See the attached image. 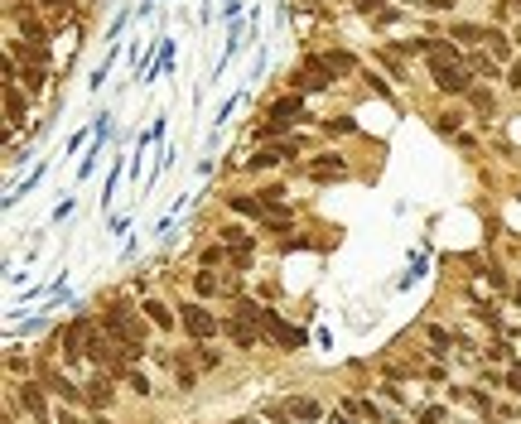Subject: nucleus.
I'll return each instance as SVG.
<instances>
[{
  "instance_id": "obj_41",
  "label": "nucleus",
  "mask_w": 521,
  "mask_h": 424,
  "mask_svg": "<svg viewBox=\"0 0 521 424\" xmlns=\"http://www.w3.org/2000/svg\"><path fill=\"white\" fill-rule=\"evenodd\" d=\"M73 208H78V203H73V198H63V203H58V208H54V222H63V217H68V212H73Z\"/></svg>"
},
{
  "instance_id": "obj_31",
  "label": "nucleus",
  "mask_w": 521,
  "mask_h": 424,
  "mask_svg": "<svg viewBox=\"0 0 521 424\" xmlns=\"http://www.w3.org/2000/svg\"><path fill=\"white\" fill-rule=\"evenodd\" d=\"M488 357H493V362H507V357H512V343H507V338H493V343H488Z\"/></svg>"
},
{
  "instance_id": "obj_38",
  "label": "nucleus",
  "mask_w": 521,
  "mask_h": 424,
  "mask_svg": "<svg viewBox=\"0 0 521 424\" xmlns=\"http://www.w3.org/2000/svg\"><path fill=\"white\" fill-rule=\"evenodd\" d=\"M218 362H222L218 352H208V347H203V352H198V367H203V371H213V367H218Z\"/></svg>"
},
{
  "instance_id": "obj_11",
  "label": "nucleus",
  "mask_w": 521,
  "mask_h": 424,
  "mask_svg": "<svg viewBox=\"0 0 521 424\" xmlns=\"http://www.w3.org/2000/svg\"><path fill=\"white\" fill-rule=\"evenodd\" d=\"M227 208L232 212H242V217H256V222H266V217H271V203H266V198H247V193H227Z\"/></svg>"
},
{
  "instance_id": "obj_17",
  "label": "nucleus",
  "mask_w": 521,
  "mask_h": 424,
  "mask_svg": "<svg viewBox=\"0 0 521 424\" xmlns=\"http://www.w3.org/2000/svg\"><path fill=\"white\" fill-rule=\"evenodd\" d=\"M488 34L493 29L483 25H449V39H459V44H488Z\"/></svg>"
},
{
  "instance_id": "obj_9",
  "label": "nucleus",
  "mask_w": 521,
  "mask_h": 424,
  "mask_svg": "<svg viewBox=\"0 0 521 424\" xmlns=\"http://www.w3.org/2000/svg\"><path fill=\"white\" fill-rule=\"evenodd\" d=\"M15 396L25 400V410H29V415H34L39 424H54L49 405H44V381H25V386H15Z\"/></svg>"
},
{
  "instance_id": "obj_24",
  "label": "nucleus",
  "mask_w": 521,
  "mask_h": 424,
  "mask_svg": "<svg viewBox=\"0 0 521 424\" xmlns=\"http://www.w3.org/2000/svg\"><path fill=\"white\" fill-rule=\"evenodd\" d=\"M271 164H280V150H256V155L247 159L251 174H261V169H271Z\"/></svg>"
},
{
  "instance_id": "obj_16",
  "label": "nucleus",
  "mask_w": 521,
  "mask_h": 424,
  "mask_svg": "<svg viewBox=\"0 0 521 424\" xmlns=\"http://www.w3.org/2000/svg\"><path fill=\"white\" fill-rule=\"evenodd\" d=\"M20 44H39V49H44V44H49V29L39 25L34 15H25V20H20Z\"/></svg>"
},
{
  "instance_id": "obj_23",
  "label": "nucleus",
  "mask_w": 521,
  "mask_h": 424,
  "mask_svg": "<svg viewBox=\"0 0 521 424\" xmlns=\"http://www.w3.org/2000/svg\"><path fill=\"white\" fill-rule=\"evenodd\" d=\"M464 68L468 73H483V78H497V58H488V53H473Z\"/></svg>"
},
{
  "instance_id": "obj_47",
  "label": "nucleus",
  "mask_w": 521,
  "mask_h": 424,
  "mask_svg": "<svg viewBox=\"0 0 521 424\" xmlns=\"http://www.w3.org/2000/svg\"><path fill=\"white\" fill-rule=\"evenodd\" d=\"M87 424H111V420H102V415H92V420H87Z\"/></svg>"
},
{
  "instance_id": "obj_25",
  "label": "nucleus",
  "mask_w": 521,
  "mask_h": 424,
  "mask_svg": "<svg viewBox=\"0 0 521 424\" xmlns=\"http://www.w3.org/2000/svg\"><path fill=\"white\" fill-rule=\"evenodd\" d=\"M468 102H473V111H478L483 121L493 116V92H483V87H473V92H468Z\"/></svg>"
},
{
  "instance_id": "obj_27",
  "label": "nucleus",
  "mask_w": 521,
  "mask_h": 424,
  "mask_svg": "<svg viewBox=\"0 0 521 424\" xmlns=\"http://www.w3.org/2000/svg\"><path fill=\"white\" fill-rule=\"evenodd\" d=\"M290 87H295V92H324V87H329V82H319V78H309V73H295V78H290Z\"/></svg>"
},
{
  "instance_id": "obj_1",
  "label": "nucleus",
  "mask_w": 521,
  "mask_h": 424,
  "mask_svg": "<svg viewBox=\"0 0 521 424\" xmlns=\"http://www.w3.org/2000/svg\"><path fill=\"white\" fill-rule=\"evenodd\" d=\"M102 328L126 347V357H145V323L136 318V309L126 299H111L107 309H102Z\"/></svg>"
},
{
  "instance_id": "obj_29",
  "label": "nucleus",
  "mask_w": 521,
  "mask_h": 424,
  "mask_svg": "<svg viewBox=\"0 0 521 424\" xmlns=\"http://www.w3.org/2000/svg\"><path fill=\"white\" fill-rule=\"evenodd\" d=\"M116 184H121V155H116V164H111V174H107V188H102V208L111 203V193H116Z\"/></svg>"
},
{
  "instance_id": "obj_34",
  "label": "nucleus",
  "mask_w": 521,
  "mask_h": 424,
  "mask_svg": "<svg viewBox=\"0 0 521 424\" xmlns=\"http://www.w3.org/2000/svg\"><path fill=\"white\" fill-rule=\"evenodd\" d=\"M362 82L377 92V97H391V87H386V78H377V73H362Z\"/></svg>"
},
{
  "instance_id": "obj_35",
  "label": "nucleus",
  "mask_w": 521,
  "mask_h": 424,
  "mask_svg": "<svg viewBox=\"0 0 521 424\" xmlns=\"http://www.w3.org/2000/svg\"><path fill=\"white\" fill-rule=\"evenodd\" d=\"M222 261H227V246H222V241H218V246H208V251H203V265H222Z\"/></svg>"
},
{
  "instance_id": "obj_43",
  "label": "nucleus",
  "mask_w": 521,
  "mask_h": 424,
  "mask_svg": "<svg viewBox=\"0 0 521 424\" xmlns=\"http://www.w3.org/2000/svg\"><path fill=\"white\" fill-rule=\"evenodd\" d=\"M507 82H512V87H521V63H512V68H507Z\"/></svg>"
},
{
  "instance_id": "obj_22",
  "label": "nucleus",
  "mask_w": 521,
  "mask_h": 424,
  "mask_svg": "<svg viewBox=\"0 0 521 424\" xmlns=\"http://www.w3.org/2000/svg\"><path fill=\"white\" fill-rule=\"evenodd\" d=\"M121 381H126V386H131V391H136V396H140V400L150 396V376H145V371H136V367H126V371H121Z\"/></svg>"
},
{
  "instance_id": "obj_8",
  "label": "nucleus",
  "mask_w": 521,
  "mask_h": 424,
  "mask_svg": "<svg viewBox=\"0 0 521 424\" xmlns=\"http://www.w3.org/2000/svg\"><path fill=\"white\" fill-rule=\"evenodd\" d=\"M5 121L10 131H20L29 121V92H20V82H5Z\"/></svg>"
},
{
  "instance_id": "obj_32",
  "label": "nucleus",
  "mask_w": 521,
  "mask_h": 424,
  "mask_svg": "<svg viewBox=\"0 0 521 424\" xmlns=\"http://www.w3.org/2000/svg\"><path fill=\"white\" fill-rule=\"evenodd\" d=\"M353 126H357L353 116H338V121H324V131H329V135H348Z\"/></svg>"
},
{
  "instance_id": "obj_44",
  "label": "nucleus",
  "mask_w": 521,
  "mask_h": 424,
  "mask_svg": "<svg viewBox=\"0 0 521 424\" xmlns=\"http://www.w3.org/2000/svg\"><path fill=\"white\" fill-rule=\"evenodd\" d=\"M357 10H367V15H372V10H382V0H353Z\"/></svg>"
},
{
  "instance_id": "obj_2",
  "label": "nucleus",
  "mask_w": 521,
  "mask_h": 424,
  "mask_svg": "<svg viewBox=\"0 0 521 424\" xmlns=\"http://www.w3.org/2000/svg\"><path fill=\"white\" fill-rule=\"evenodd\" d=\"M261 333H266V338H271L280 352H300V347H309V338H304L300 328H290V323L275 314V309H266V318H261Z\"/></svg>"
},
{
  "instance_id": "obj_19",
  "label": "nucleus",
  "mask_w": 521,
  "mask_h": 424,
  "mask_svg": "<svg viewBox=\"0 0 521 424\" xmlns=\"http://www.w3.org/2000/svg\"><path fill=\"white\" fill-rule=\"evenodd\" d=\"M488 49H493V58H497V63H507V58H512V34L493 29V34H488Z\"/></svg>"
},
{
  "instance_id": "obj_30",
  "label": "nucleus",
  "mask_w": 521,
  "mask_h": 424,
  "mask_svg": "<svg viewBox=\"0 0 521 424\" xmlns=\"http://www.w3.org/2000/svg\"><path fill=\"white\" fill-rule=\"evenodd\" d=\"M126 25H131V15L121 10V15L111 20V29H107V44H121V34H126Z\"/></svg>"
},
{
  "instance_id": "obj_33",
  "label": "nucleus",
  "mask_w": 521,
  "mask_h": 424,
  "mask_svg": "<svg viewBox=\"0 0 521 424\" xmlns=\"http://www.w3.org/2000/svg\"><path fill=\"white\" fill-rule=\"evenodd\" d=\"M39 10H49V15H68L73 10V0H34Z\"/></svg>"
},
{
  "instance_id": "obj_28",
  "label": "nucleus",
  "mask_w": 521,
  "mask_h": 424,
  "mask_svg": "<svg viewBox=\"0 0 521 424\" xmlns=\"http://www.w3.org/2000/svg\"><path fill=\"white\" fill-rule=\"evenodd\" d=\"M435 126H439V135H459V126H464V111H444Z\"/></svg>"
},
{
  "instance_id": "obj_45",
  "label": "nucleus",
  "mask_w": 521,
  "mask_h": 424,
  "mask_svg": "<svg viewBox=\"0 0 521 424\" xmlns=\"http://www.w3.org/2000/svg\"><path fill=\"white\" fill-rule=\"evenodd\" d=\"M329 424H357V420H348V415H333V420Z\"/></svg>"
},
{
  "instance_id": "obj_39",
  "label": "nucleus",
  "mask_w": 521,
  "mask_h": 424,
  "mask_svg": "<svg viewBox=\"0 0 521 424\" xmlns=\"http://www.w3.org/2000/svg\"><path fill=\"white\" fill-rule=\"evenodd\" d=\"M275 150H280V159H295V155H304V150H300V145H295V140H280Z\"/></svg>"
},
{
  "instance_id": "obj_26",
  "label": "nucleus",
  "mask_w": 521,
  "mask_h": 424,
  "mask_svg": "<svg viewBox=\"0 0 521 424\" xmlns=\"http://www.w3.org/2000/svg\"><path fill=\"white\" fill-rule=\"evenodd\" d=\"M193 290H198V294H218L222 280L213 275V270H198V275H193Z\"/></svg>"
},
{
  "instance_id": "obj_42",
  "label": "nucleus",
  "mask_w": 521,
  "mask_h": 424,
  "mask_svg": "<svg viewBox=\"0 0 521 424\" xmlns=\"http://www.w3.org/2000/svg\"><path fill=\"white\" fill-rule=\"evenodd\" d=\"M507 391H517V396H521V367H512V376H507Z\"/></svg>"
},
{
  "instance_id": "obj_21",
  "label": "nucleus",
  "mask_w": 521,
  "mask_h": 424,
  "mask_svg": "<svg viewBox=\"0 0 521 424\" xmlns=\"http://www.w3.org/2000/svg\"><path fill=\"white\" fill-rule=\"evenodd\" d=\"M343 410H348V415H357V420H372V424H382V410H377L372 400H348Z\"/></svg>"
},
{
  "instance_id": "obj_4",
  "label": "nucleus",
  "mask_w": 521,
  "mask_h": 424,
  "mask_svg": "<svg viewBox=\"0 0 521 424\" xmlns=\"http://www.w3.org/2000/svg\"><path fill=\"white\" fill-rule=\"evenodd\" d=\"M39 381H44V391H49V396H58V400H68V405H83V386H73V381H68V376H63V371L54 367V362H39Z\"/></svg>"
},
{
  "instance_id": "obj_37",
  "label": "nucleus",
  "mask_w": 521,
  "mask_h": 424,
  "mask_svg": "<svg viewBox=\"0 0 521 424\" xmlns=\"http://www.w3.org/2000/svg\"><path fill=\"white\" fill-rule=\"evenodd\" d=\"M222 20H227V25L242 20V0H227V5H222Z\"/></svg>"
},
{
  "instance_id": "obj_12",
  "label": "nucleus",
  "mask_w": 521,
  "mask_h": 424,
  "mask_svg": "<svg viewBox=\"0 0 521 424\" xmlns=\"http://www.w3.org/2000/svg\"><path fill=\"white\" fill-rule=\"evenodd\" d=\"M285 415H290V420L314 424V420H324V405H319L314 396H290V400H285Z\"/></svg>"
},
{
  "instance_id": "obj_6",
  "label": "nucleus",
  "mask_w": 521,
  "mask_h": 424,
  "mask_svg": "<svg viewBox=\"0 0 521 424\" xmlns=\"http://www.w3.org/2000/svg\"><path fill=\"white\" fill-rule=\"evenodd\" d=\"M83 396H87V405L102 415L111 400H116V376H111V371H97V376H92V381L83 386Z\"/></svg>"
},
{
  "instance_id": "obj_3",
  "label": "nucleus",
  "mask_w": 521,
  "mask_h": 424,
  "mask_svg": "<svg viewBox=\"0 0 521 424\" xmlns=\"http://www.w3.org/2000/svg\"><path fill=\"white\" fill-rule=\"evenodd\" d=\"M179 318H184V333H189L193 343H208V338L222 328L218 314H213V309H203V304H179Z\"/></svg>"
},
{
  "instance_id": "obj_14",
  "label": "nucleus",
  "mask_w": 521,
  "mask_h": 424,
  "mask_svg": "<svg viewBox=\"0 0 521 424\" xmlns=\"http://www.w3.org/2000/svg\"><path fill=\"white\" fill-rule=\"evenodd\" d=\"M309 174H314V179H343V174H348V164H343L338 155H324V159H314V164H309Z\"/></svg>"
},
{
  "instance_id": "obj_40",
  "label": "nucleus",
  "mask_w": 521,
  "mask_h": 424,
  "mask_svg": "<svg viewBox=\"0 0 521 424\" xmlns=\"http://www.w3.org/2000/svg\"><path fill=\"white\" fill-rule=\"evenodd\" d=\"M5 367H10V376H20V371H29V362H20V352H10V357H5Z\"/></svg>"
},
{
  "instance_id": "obj_20",
  "label": "nucleus",
  "mask_w": 521,
  "mask_h": 424,
  "mask_svg": "<svg viewBox=\"0 0 521 424\" xmlns=\"http://www.w3.org/2000/svg\"><path fill=\"white\" fill-rule=\"evenodd\" d=\"M174 381H179V391H193V386H198V376H193V362H189V357H174Z\"/></svg>"
},
{
  "instance_id": "obj_10",
  "label": "nucleus",
  "mask_w": 521,
  "mask_h": 424,
  "mask_svg": "<svg viewBox=\"0 0 521 424\" xmlns=\"http://www.w3.org/2000/svg\"><path fill=\"white\" fill-rule=\"evenodd\" d=\"M222 333H227L237 347H256V343H261V328H256V323H247V318H237V314L222 318Z\"/></svg>"
},
{
  "instance_id": "obj_46",
  "label": "nucleus",
  "mask_w": 521,
  "mask_h": 424,
  "mask_svg": "<svg viewBox=\"0 0 521 424\" xmlns=\"http://www.w3.org/2000/svg\"><path fill=\"white\" fill-rule=\"evenodd\" d=\"M502 5H507V10H521V0H502Z\"/></svg>"
},
{
  "instance_id": "obj_18",
  "label": "nucleus",
  "mask_w": 521,
  "mask_h": 424,
  "mask_svg": "<svg viewBox=\"0 0 521 424\" xmlns=\"http://www.w3.org/2000/svg\"><path fill=\"white\" fill-rule=\"evenodd\" d=\"M324 58H329V68H333V78H348V73H357V58L353 53H324Z\"/></svg>"
},
{
  "instance_id": "obj_13",
  "label": "nucleus",
  "mask_w": 521,
  "mask_h": 424,
  "mask_svg": "<svg viewBox=\"0 0 521 424\" xmlns=\"http://www.w3.org/2000/svg\"><path fill=\"white\" fill-rule=\"evenodd\" d=\"M20 87H25L29 97H34V92H44V82H49V68H44V63H25V68H20Z\"/></svg>"
},
{
  "instance_id": "obj_5",
  "label": "nucleus",
  "mask_w": 521,
  "mask_h": 424,
  "mask_svg": "<svg viewBox=\"0 0 521 424\" xmlns=\"http://www.w3.org/2000/svg\"><path fill=\"white\" fill-rule=\"evenodd\" d=\"M430 78L439 92H473V73L464 63H430Z\"/></svg>"
},
{
  "instance_id": "obj_36",
  "label": "nucleus",
  "mask_w": 521,
  "mask_h": 424,
  "mask_svg": "<svg viewBox=\"0 0 521 424\" xmlns=\"http://www.w3.org/2000/svg\"><path fill=\"white\" fill-rule=\"evenodd\" d=\"M430 343H435V352H449V343H454V338H449L444 328H430Z\"/></svg>"
},
{
  "instance_id": "obj_7",
  "label": "nucleus",
  "mask_w": 521,
  "mask_h": 424,
  "mask_svg": "<svg viewBox=\"0 0 521 424\" xmlns=\"http://www.w3.org/2000/svg\"><path fill=\"white\" fill-rule=\"evenodd\" d=\"M300 121H304V97H300V92H290V97L271 102V126L290 131V126H300Z\"/></svg>"
},
{
  "instance_id": "obj_15",
  "label": "nucleus",
  "mask_w": 521,
  "mask_h": 424,
  "mask_svg": "<svg viewBox=\"0 0 521 424\" xmlns=\"http://www.w3.org/2000/svg\"><path fill=\"white\" fill-rule=\"evenodd\" d=\"M140 309H145V318H150L160 333H169V328H174V314H169V304H160V299H145Z\"/></svg>"
}]
</instances>
